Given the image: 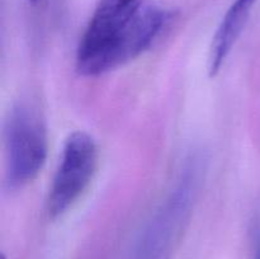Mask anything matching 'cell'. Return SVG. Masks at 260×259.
<instances>
[{
  "instance_id": "obj_1",
  "label": "cell",
  "mask_w": 260,
  "mask_h": 259,
  "mask_svg": "<svg viewBox=\"0 0 260 259\" xmlns=\"http://www.w3.org/2000/svg\"><path fill=\"white\" fill-rule=\"evenodd\" d=\"M205 172L202 154H192L185 159L174 185L142 229L135 259L172 258L189 223Z\"/></svg>"
},
{
  "instance_id": "obj_2",
  "label": "cell",
  "mask_w": 260,
  "mask_h": 259,
  "mask_svg": "<svg viewBox=\"0 0 260 259\" xmlns=\"http://www.w3.org/2000/svg\"><path fill=\"white\" fill-rule=\"evenodd\" d=\"M7 184L10 189L32 182L47 157L48 140L45 121L37 109L18 104L9 112L4 126Z\"/></svg>"
},
{
  "instance_id": "obj_3",
  "label": "cell",
  "mask_w": 260,
  "mask_h": 259,
  "mask_svg": "<svg viewBox=\"0 0 260 259\" xmlns=\"http://www.w3.org/2000/svg\"><path fill=\"white\" fill-rule=\"evenodd\" d=\"M145 0H99L76 50V70L84 76L108 73V58L124 29L144 9Z\"/></svg>"
},
{
  "instance_id": "obj_4",
  "label": "cell",
  "mask_w": 260,
  "mask_h": 259,
  "mask_svg": "<svg viewBox=\"0 0 260 259\" xmlns=\"http://www.w3.org/2000/svg\"><path fill=\"white\" fill-rule=\"evenodd\" d=\"M98 161V147L90 135L76 131L69 135L53 175L47 198L51 218L62 216L88 188Z\"/></svg>"
},
{
  "instance_id": "obj_5",
  "label": "cell",
  "mask_w": 260,
  "mask_h": 259,
  "mask_svg": "<svg viewBox=\"0 0 260 259\" xmlns=\"http://www.w3.org/2000/svg\"><path fill=\"white\" fill-rule=\"evenodd\" d=\"M172 17V12L164 8L145 5L112 48L108 71L135 60L149 50L168 27Z\"/></svg>"
},
{
  "instance_id": "obj_6",
  "label": "cell",
  "mask_w": 260,
  "mask_h": 259,
  "mask_svg": "<svg viewBox=\"0 0 260 259\" xmlns=\"http://www.w3.org/2000/svg\"><path fill=\"white\" fill-rule=\"evenodd\" d=\"M256 3L258 0H235L226 12L211 43L208 57V73L211 76L217 75L225 65L226 58L235 47Z\"/></svg>"
},
{
  "instance_id": "obj_7",
  "label": "cell",
  "mask_w": 260,
  "mask_h": 259,
  "mask_svg": "<svg viewBox=\"0 0 260 259\" xmlns=\"http://www.w3.org/2000/svg\"><path fill=\"white\" fill-rule=\"evenodd\" d=\"M250 259H260V225L255 228L253 238V250Z\"/></svg>"
},
{
  "instance_id": "obj_8",
  "label": "cell",
  "mask_w": 260,
  "mask_h": 259,
  "mask_svg": "<svg viewBox=\"0 0 260 259\" xmlns=\"http://www.w3.org/2000/svg\"><path fill=\"white\" fill-rule=\"evenodd\" d=\"M30 3H32V4H37L38 2H40V0H29Z\"/></svg>"
},
{
  "instance_id": "obj_9",
  "label": "cell",
  "mask_w": 260,
  "mask_h": 259,
  "mask_svg": "<svg viewBox=\"0 0 260 259\" xmlns=\"http://www.w3.org/2000/svg\"><path fill=\"white\" fill-rule=\"evenodd\" d=\"M2 259H5V258H4V256H3V258H2Z\"/></svg>"
}]
</instances>
